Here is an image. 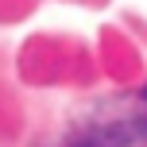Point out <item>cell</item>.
I'll return each instance as SVG.
<instances>
[]
</instances>
